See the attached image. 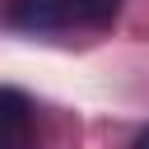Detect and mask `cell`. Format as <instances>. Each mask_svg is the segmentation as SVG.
Instances as JSON below:
<instances>
[{"instance_id": "3957f363", "label": "cell", "mask_w": 149, "mask_h": 149, "mask_svg": "<svg viewBox=\"0 0 149 149\" xmlns=\"http://www.w3.org/2000/svg\"><path fill=\"white\" fill-rule=\"evenodd\" d=\"M130 149H149V126H144V130L135 135V144H130Z\"/></svg>"}, {"instance_id": "7a4b0ae2", "label": "cell", "mask_w": 149, "mask_h": 149, "mask_svg": "<svg viewBox=\"0 0 149 149\" xmlns=\"http://www.w3.org/2000/svg\"><path fill=\"white\" fill-rule=\"evenodd\" d=\"M0 149H37V107L9 84H0Z\"/></svg>"}, {"instance_id": "6da1fadb", "label": "cell", "mask_w": 149, "mask_h": 149, "mask_svg": "<svg viewBox=\"0 0 149 149\" xmlns=\"http://www.w3.org/2000/svg\"><path fill=\"white\" fill-rule=\"evenodd\" d=\"M5 19L23 33H61V28H107L116 19V0H9Z\"/></svg>"}]
</instances>
